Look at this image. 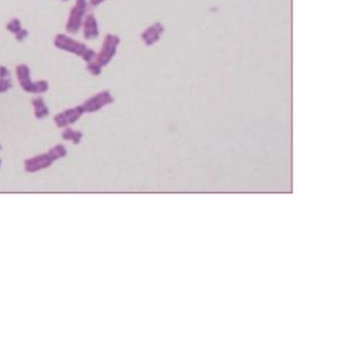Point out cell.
<instances>
[{
	"mask_svg": "<svg viewBox=\"0 0 343 343\" xmlns=\"http://www.w3.org/2000/svg\"><path fill=\"white\" fill-rule=\"evenodd\" d=\"M66 154L67 150L63 144H57V146L51 148L45 153L26 159L24 161V170L28 173H37L46 170V168L52 166L53 163L64 158Z\"/></svg>",
	"mask_w": 343,
	"mask_h": 343,
	"instance_id": "cell-1",
	"label": "cell"
},
{
	"mask_svg": "<svg viewBox=\"0 0 343 343\" xmlns=\"http://www.w3.org/2000/svg\"><path fill=\"white\" fill-rule=\"evenodd\" d=\"M54 45L56 48H59L61 51L72 53V54H76L80 57H84L87 51H88V48H87L84 43L72 39V38L63 35V33H60V35H57L55 37Z\"/></svg>",
	"mask_w": 343,
	"mask_h": 343,
	"instance_id": "cell-2",
	"label": "cell"
},
{
	"mask_svg": "<svg viewBox=\"0 0 343 343\" xmlns=\"http://www.w3.org/2000/svg\"><path fill=\"white\" fill-rule=\"evenodd\" d=\"M87 9V5L85 0H80V2H77L74 7H72L69 18H67L66 22V31L69 33H78L81 24H83V18L85 16Z\"/></svg>",
	"mask_w": 343,
	"mask_h": 343,
	"instance_id": "cell-3",
	"label": "cell"
},
{
	"mask_svg": "<svg viewBox=\"0 0 343 343\" xmlns=\"http://www.w3.org/2000/svg\"><path fill=\"white\" fill-rule=\"evenodd\" d=\"M84 113L85 112L83 108H81V105H78V107L66 109L62 111V112L57 113L54 117V122L59 128H65L70 126V125L75 124Z\"/></svg>",
	"mask_w": 343,
	"mask_h": 343,
	"instance_id": "cell-4",
	"label": "cell"
},
{
	"mask_svg": "<svg viewBox=\"0 0 343 343\" xmlns=\"http://www.w3.org/2000/svg\"><path fill=\"white\" fill-rule=\"evenodd\" d=\"M118 42H119V39L116 36L109 35V36L105 37L102 51L100 52L96 63L100 64L101 66L108 64L110 60L112 59L113 55H115L116 50H117Z\"/></svg>",
	"mask_w": 343,
	"mask_h": 343,
	"instance_id": "cell-5",
	"label": "cell"
},
{
	"mask_svg": "<svg viewBox=\"0 0 343 343\" xmlns=\"http://www.w3.org/2000/svg\"><path fill=\"white\" fill-rule=\"evenodd\" d=\"M16 77L23 90L28 92V93L37 94V84L36 81L31 79L30 67L27 64H20L16 66Z\"/></svg>",
	"mask_w": 343,
	"mask_h": 343,
	"instance_id": "cell-6",
	"label": "cell"
},
{
	"mask_svg": "<svg viewBox=\"0 0 343 343\" xmlns=\"http://www.w3.org/2000/svg\"><path fill=\"white\" fill-rule=\"evenodd\" d=\"M112 102V98L108 93V92H103L98 95L93 96L86 101V102L81 105L84 112H95V111L100 110L101 108L105 107V105Z\"/></svg>",
	"mask_w": 343,
	"mask_h": 343,
	"instance_id": "cell-7",
	"label": "cell"
},
{
	"mask_svg": "<svg viewBox=\"0 0 343 343\" xmlns=\"http://www.w3.org/2000/svg\"><path fill=\"white\" fill-rule=\"evenodd\" d=\"M99 35L98 23L93 14L87 15L84 21V36L86 39H92V38H96Z\"/></svg>",
	"mask_w": 343,
	"mask_h": 343,
	"instance_id": "cell-8",
	"label": "cell"
},
{
	"mask_svg": "<svg viewBox=\"0 0 343 343\" xmlns=\"http://www.w3.org/2000/svg\"><path fill=\"white\" fill-rule=\"evenodd\" d=\"M32 107L33 110H35V117L37 119H42L50 116V109L45 104V101H43L41 96L32 99Z\"/></svg>",
	"mask_w": 343,
	"mask_h": 343,
	"instance_id": "cell-9",
	"label": "cell"
},
{
	"mask_svg": "<svg viewBox=\"0 0 343 343\" xmlns=\"http://www.w3.org/2000/svg\"><path fill=\"white\" fill-rule=\"evenodd\" d=\"M62 139L64 141H69L74 144H79L81 140H83V133L80 130H75L72 128L65 127V129L62 132Z\"/></svg>",
	"mask_w": 343,
	"mask_h": 343,
	"instance_id": "cell-10",
	"label": "cell"
},
{
	"mask_svg": "<svg viewBox=\"0 0 343 343\" xmlns=\"http://www.w3.org/2000/svg\"><path fill=\"white\" fill-rule=\"evenodd\" d=\"M6 28H7V30H8L9 32H12V33H13V35H16V33H17L18 31H21L22 29H23V28H22V24H21V21L18 20V18H13L12 21H9V22L7 23Z\"/></svg>",
	"mask_w": 343,
	"mask_h": 343,
	"instance_id": "cell-11",
	"label": "cell"
},
{
	"mask_svg": "<svg viewBox=\"0 0 343 343\" xmlns=\"http://www.w3.org/2000/svg\"><path fill=\"white\" fill-rule=\"evenodd\" d=\"M87 70H88L90 74L93 75H100L101 74V65L98 63H94V62H88V65H87Z\"/></svg>",
	"mask_w": 343,
	"mask_h": 343,
	"instance_id": "cell-12",
	"label": "cell"
},
{
	"mask_svg": "<svg viewBox=\"0 0 343 343\" xmlns=\"http://www.w3.org/2000/svg\"><path fill=\"white\" fill-rule=\"evenodd\" d=\"M12 88V83L9 79H0V93H6Z\"/></svg>",
	"mask_w": 343,
	"mask_h": 343,
	"instance_id": "cell-13",
	"label": "cell"
},
{
	"mask_svg": "<svg viewBox=\"0 0 343 343\" xmlns=\"http://www.w3.org/2000/svg\"><path fill=\"white\" fill-rule=\"evenodd\" d=\"M28 35H29V32L26 30V29H22L21 31H18L15 35V39L17 41H23L24 39H27Z\"/></svg>",
	"mask_w": 343,
	"mask_h": 343,
	"instance_id": "cell-14",
	"label": "cell"
},
{
	"mask_svg": "<svg viewBox=\"0 0 343 343\" xmlns=\"http://www.w3.org/2000/svg\"><path fill=\"white\" fill-rule=\"evenodd\" d=\"M9 76H11V74H9L7 67L0 65V79H8Z\"/></svg>",
	"mask_w": 343,
	"mask_h": 343,
	"instance_id": "cell-15",
	"label": "cell"
},
{
	"mask_svg": "<svg viewBox=\"0 0 343 343\" xmlns=\"http://www.w3.org/2000/svg\"><path fill=\"white\" fill-rule=\"evenodd\" d=\"M102 2H104V0H90V5L92 6H98Z\"/></svg>",
	"mask_w": 343,
	"mask_h": 343,
	"instance_id": "cell-16",
	"label": "cell"
},
{
	"mask_svg": "<svg viewBox=\"0 0 343 343\" xmlns=\"http://www.w3.org/2000/svg\"><path fill=\"white\" fill-rule=\"evenodd\" d=\"M2 164H3V162H2V159H0V167H2Z\"/></svg>",
	"mask_w": 343,
	"mask_h": 343,
	"instance_id": "cell-17",
	"label": "cell"
},
{
	"mask_svg": "<svg viewBox=\"0 0 343 343\" xmlns=\"http://www.w3.org/2000/svg\"><path fill=\"white\" fill-rule=\"evenodd\" d=\"M62 2H67V0H62Z\"/></svg>",
	"mask_w": 343,
	"mask_h": 343,
	"instance_id": "cell-18",
	"label": "cell"
},
{
	"mask_svg": "<svg viewBox=\"0 0 343 343\" xmlns=\"http://www.w3.org/2000/svg\"><path fill=\"white\" fill-rule=\"evenodd\" d=\"M0 150H2V146H0Z\"/></svg>",
	"mask_w": 343,
	"mask_h": 343,
	"instance_id": "cell-19",
	"label": "cell"
},
{
	"mask_svg": "<svg viewBox=\"0 0 343 343\" xmlns=\"http://www.w3.org/2000/svg\"><path fill=\"white\" fill-rule=\"evenodd\" d=\"M77 2H80V0H77Z\"/></svg>",
	"mask_w": 343,
	"mask_h": 343,
	"instance_id": "cell-20",
	"label": "cell"
}]
</instances>
